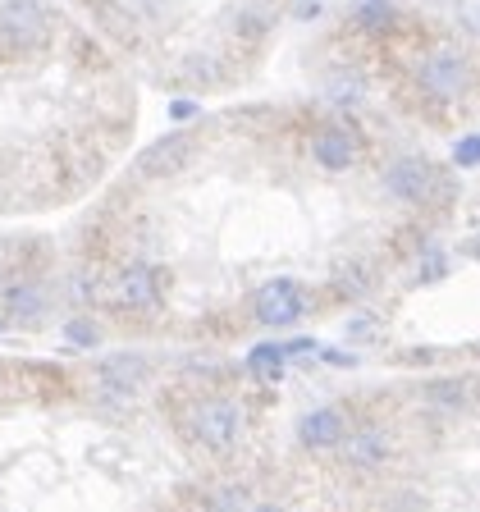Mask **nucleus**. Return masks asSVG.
Returning <instances> with one entry per match:
<instances>
[{"instance_id": "2eb2a0df", "label": "nucleus", "mask_w": 480, "mask_h": 512, "mask_svg": "<svg viewBox=\"0 0 480 512\" xmlns=\"http://www.w3.org/2000/svg\"><path fill=\"white\" fill-rule=\"evenodd\" d=\"M352 19L362 23V28H389L394 23V5L389 0H362V10L352 14Z\"/></svg>"}, {"instance_id": "7ed1b4c3", "label": "nucleus", "mask_w": 480, "mask_h": 512, "mask_svg": "<svg viewBox=\"0 0 480 512\" xmlns=\"http://www.w3.org/2000/svg\"><path fill=\"white\" fill-rule=\"evenodd\" d=\"M302 311H307V298H302V288L293 284V279H270V284L256 293V320L270 325V330L298 325Z\"/></svg>"}, {"instance_id": "aec40b11", "label": "nucleus", "mask_w": 480, "mask_h": 512, "mask_svg": "<svg viewBox=\"0 0 480 512\" xmlns=\"http://www.w3.org/2000/svg\"><path fill=\"white\" fill-rule=\"evenodd\" d=\"M448 270V261H444V252H430V261L421 266V279H439Z\"/></svg>"}, {"instance_id": "0eeeda50", "label": "nucleus", "mask_w": 480, "mask_h": 512, "mask_svg": "<svg viewBox=\"0 0 480 512\" xmlns=\"http://www.w3.org/2000/svg\"><path fill=\"white\" fill-rule=\"evenodd\" d=\"M421 87L430 96H458L467 87V64L453 51H435L426 64H421Z\"/></svg>"}, {"instance_id": "9d476101", "label": "nucleus", "mask_w": 480, "mask_h": 512, "mask_svg": "<svg viewBox=\"0 0 480 512\" xmlns=\"http://www.w3.org/2000/svg\"><path fill=\"white\" fill-rule=\"evenodd\" d=\"M311 156H316V165L339 174L357 160V138H352L348 128H320L316 142H311Z\"/></svg>"}, {"instance_id": "f3484780", "label": "nucleus", "mask_w": 480, "mask_h": 512, "mask_svg": "<svg viewBox=\"0 0 480 512\" xmlns=\"http://www.w3.org/2000/svg\"><path fill=\"white\" fill-rule=\"evenodd\" d=\"M430 398H444V407H462L467 389H462L458 380H448V384H435V389H430Z\"/></svg>"}, {"instance_id": "f8f14e48", "label": "nucleus", "mask_w": 480, "mask_h": 512, "mask_svg": "<svg viewBox=\"0 0 480 512\" xmlns=\"http://www.w3.org/2000/svg\"><path fill=\"white\" fill-rule=\"evenodd\" d=\"M325 96H330L334 106H357V101H362L366 96V78L357 74V69H334L330 74V83H325Z\"/></svg>"}, {"instance_id": "f257e3e1", "label": "nucleus", "mask_w": 480, "mask_h": 512, "mask_svg": "<svg viewBox=\"0 0 480 512\" xmlns=\"http://www.w3.org/2000/svg\"><path fill=\"white\" fill-rule=\"evenodd\" d=\"M192 435H197V444L211 448V453H229V448L238 444V435H243V412H238V403H229V398L202 403L197 416H192Z\"/></svg>"}, {"instance_id": "ddd939ff", "label": "nucleus", "mask_w": 480, "mask_h": 512, "mask_svg": "<svg viewBox=\"0 0 480 512\" xmlns=\"http://www.w3.org/2000/svg\"><path fill=\"white\" fill-rule=\"evenodd\" d=\"M5 311H10L14 320H37L42 316V293H37V284H5Z\"/></svg>"}, {"instance_id": "412c9836", "label": "nucleus", "mask_w": 480, "mask_h": 512, "mask_svg": "<svg viewBox=\"0 0 480 512\" xmlns=\"http://www.w3.org/2000/svg\"><path fill=\"white\" fill-rule=\"evenodd\" d=\"M192 110H197V106H192V101H174V106H170V115H174V119H188Z\"/></svg>"}, {"instance_id": "dca6fc26", "label": "nucleus", "mask_w": 480, "mask_h": 512, "mask_svg": "<svg viewBox=\"0 0 480 512\" xmlns=\"http://www.w3.org/2000/svg\"><path fill=\"white\" fill-rule=\"evenodd\" d=\"M476 151H480V138H476V133H467V138L453 147V160H458L462 170H476Z\"/></svg>"}, {"instance_id": "f03ea898", "label": "nucleus", "mask_w": 480, "mask_h": 512, "mask_svg": "<svg viewBox=\"0 0 480 512\" xmlns=\"http://www.w3.org/2000/svg\"><path fill=\"white\" fill-rule=\"evenodd\" d=\"M46 42V14L32 0H10L0 10V51H32Z\"/></svg>"}, {"instance_id": "9b49d317", "label": "nucleus", "mask_w": 480, "mask_h": 512, "mask_svg": "<svg viewBox=\"0 0 480 512\" xmlns=\"http://www.w3.org/2000/svg\"><path fill=\"white\" fill-rule=\"evenodd\" d=\"M389 448H394V439L384 435V430H362V435H352L348 458L357 462V467H380V462L389 458Z\"/></svg>"}, {"instance_id": "39448f33", "label": "nucleus", "mask_w": 480, "mask_h": 512, "mask_svg": "<svg viewBox=\"0 0 480 512\" xmlns=\"http://www.w3.org/2000/svg\"><path fill=\"white\" fill-rule=\"evenodd\" d=\"M192 133H170V138H160V142H151L147 151L138 156V170L147 174V179H160V174H174L179 165H188V156H192Z\"/></svg>"}, {"instance_id": "20e7f679", "label": "nucleus", "mask_w": 480, "mask_h": 512, "mask_svg": "<svg viewBox=\"0 0 480 512\" xmlns=\"http://www.w3.org/2000/svg\"><path fill=\"white\" fill-rule=\"evenodd\" d=\"M384 188L394 192L398 202H426L439 192V170L421 156H403L384 170Z\"/></svg>"}, {"instance_id": "423d86ee", "label": "nucleus", "mask_w": 480, "mask_h": 512, "mask_svg": "<svg viewBox=\"0 0 480 512\" xmlns=\"http://www.w3.org/2000/svg\"><path fill=\"white\" fill-rule=\"evenodd\" d=\"M348 439V421L339 407H316L298 421V444L302 448H339Z\"/></svg>"}, {"instance_id": "6ab92c4d", "label": "nucleus", "mask_w": 480, "mask_h": 512, "mask_svg": "<svg viewBox=\"0 0 480 512\" xmlns=\"http://www.w3.org/2000/svg\"><path fill=\"white\" fill-rule=\"evenodd\" d=\"M375 334V320L371 316H357V320H348V343L357 339V343H366Z\"/></svg>"}, {"instance_id": "6e6552de", "label": "nucleus", "mask_w": 480, "mask_h": 512, "mask_svg": "<svg viewBox=\"0 0 480 512\" xmlns=\"http://www.w3.org/2000/svg\"><path fill=\"white\" fill-rule=\"evenodd\" d=\"M142 380H147V362L133 357V352H119V357H110V362L101 366V389H106L110 398H133Z\"/></svg>"}, {"instance_id": "4468645a", "label": "nucleus", "mask_w": 480, "mask_h": 512, "mask_svg": "<svg viewBox=\"0 0 480 512\" xmlns=\"http://www.w3.org/2000/svg\"><path fill=\"white\" fill-rule=\"evenodd\" d=\"M284 357L288 352L279 348V343H261V348H252L247 366H252V375H261V380H279V375H284Z\"/></svg>"}, {"instance_id": "1a4fd4ad", "label": "nucleus", "mask_w": 480, "mask_h": 512, "mask_svg": "<svg viewBox=\"0 0 480 512\" xmlns=\"http://www.w3.org/2000/svg\"><path fill=\"white\" fill-rule=\"evenodd\" d=\"M115 298L119 307H133V311H151L160 302V284H156V270L151 266H128L115 284Z\"/></svg>"}, {"instance_id": "4be33fe9", "label": "nucleus", "mask_w": 480, "mask_h": 512, "mask_svg": "<svg viewBox=\"0 0 480 512\" xmlns=\"http://www.w3.org/2000/svg\"><path fill=\"white\" fill-rule=\"evenodd\" d=\"M252 512H288V508H279V503H261V508H252Z\"/></svg>"}, {"instance_id": "a211bd4d", "label": "nucleus", "mask_w": 480, "mask_h": 512, "mask_svg": "<svg viewBox=\"0 0 480 512\" xmlns=\"http://www.w3.org/2000/svg\"><path fill=\"white\" fill-rule=\"evenodd\" d=\"M69 343L92 348V343H96V325H92V320H74V325H69Z\"/></svg>"}]
</instances>
